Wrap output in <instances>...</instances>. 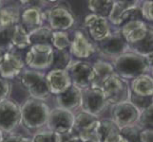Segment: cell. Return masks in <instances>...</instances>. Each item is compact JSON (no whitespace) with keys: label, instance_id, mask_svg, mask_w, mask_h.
Here are the masks:
<instances>
[{"label":"cell","instance_id":"obj_1","mask_svg":"<svg viewBox=\"0 0 153 142\" xmlns=\"http://www.w3.org/2000/svg\"><path fill=\"white\" fill-rule=\"evenodd\" d=\"M111 64L115 74L126 81L144 74L152 73V53L143 56L133 51H128L114 59Z\"/></svg>","mask_w":153,"mask_h":142},{"label":"cell","instance_id":"obj_2","mask_svg":"<svg viewBox=\"0 0 153 142\" xmlns=\"http://www.w3.org/2000/svg\"><path fill=\"white\" fill-rule=\"evenodd\" d=\"M21 124L28 131H39L47 125L51 108L45 102L27 99L20 105Z\"/></svg>","mask_w":153,"mask_h":142},{"label":"cell","instance_id":"obj_3","mask_svg":"<svg viewBox=\"0 0 153 142\" xmlns=\"http://www.w3.org/2000/svg\"><path fill=\"white\" fill-rule=\"evenodd\" d=\"M20 76V82L27 90L30 99L45 102L51 95L46 82L45 72L25 68Z\"/></svg>","mask_w":153,"mask_h":142},{"label":"cell","instance_id":"obj_4","mask_svg":"<svg viewBox=\"0 0 153 142\" xmlns=\"http://www.w3.org/2000/svg\"><path fill=\"white\" fill-rule=\"evenodd\" d=\"M101 90L104 94L105 102L109 106L130 102L131 91L129 82L121 78L115 73L104 82Z\"/></svg>","mask_w":153,"mask_h":142},{"label":"cell","instance_id":"obj_5","mask_svg":"<svg viewBox=\"0 0 153 142\" xmlns=\"http://www.w3.org/2000/svg\"><path fill=\"white\" fill-rule=\"evenodd\" d=\"M53 47L50 45H31L24 57L25 66L31 70H50L53 62Z\"/></svg>","mask_w":153,"mask_h":142},{"label":"cell","instance_id":"obj_6","mask_svg":"<svg viewBox=\"0 0 153 142\" xmlns=\"http://www.w3.org/2000/svg\"><path fill=\"white\" fill-rule=\"evenodd\" d=\"M95 49L100 55L103 56L104 60L109 59V62H112L120 55L129 51V46L123 38L119 29L114 27L107 37L97 42Z\"/></svg>","mask_w":153,"mask_h":142},{"label":"cell","instance_id":"obj_7","mask_svg":"<svg viewBox=\"0 0 153 142\" xmlns=\"http://www.w3.org/2000/svg\"><path fill=\"white\" fill-rule=\"evenodd\" d=\"M19 125H21L20 104L10 98L0 102V131L10 135Z\"/></svg>","mask_w":153,"mask_h":142},{"label":"cell","instance_id":"obj_8","mask_svg":"<svg viewBox=\"0 0 153 142\" xmlns=\"http://www.w3.org/2000/svg\"><path fill=\"white\" fill-rule=\"evenodd\" d=\"M141 110L131 102H126L111 106V118L110 120L122 130L132 127L138 122Z\"/></svg>","mask_w":153,"mask_h":142},{"label":"cell","instance_id":"obj_9","mask_svg":"<svg viewBox=\"0 0 153 142\" xmlns=\"http://www.w3.org/2000/svg\"><path fill=\"white\" fill-rule=\"evenodd\" d=\"M47 21L52 31H67L73 27L75 17L68 6L56 4L47 9Z\"/></svg>","mask_w":153,"mask_h":142},{"label":"cell","instance_id":"obj_10","mask_svg":"<svg viewBox=\"0 0 153 142\" xmlns=\"http://www.w3.org/2000/svg\"><path fill=\"white\" fill-rule=\"evenodd\" d=\"M70 75L71 85L81 90L89 88L93 82V69L91 63L72 60L66 69Z\"/></svg>","mask_w":153,"mask_h":142},{"label":"cell","instance_id":"obj_11","mask_svg":"<svg viewBox=\"0 0 153 142\" xmlns=\"http://www.w3.org/2000/svg\"><path fill=\"white\" fill-rule=\"evenodd\" d=\"M108 106L101 89L89 87L82 90L81 111L99 118Z\"/></svg>","mask_w":153,"mask_h":142},{"label":"cell","instance_id":"obj_12","mask_svg":"<svg viewBox=\"0 0 153 142\" xmlns=\"http://www.w3.org/2000/svg\"><path fill=\"white\" fill-rule=\"evenodd\" d=\"M118 29L128 46H131L146 37L149 31L152 30V25L142 19H132L126 21Z\"/></svg>","mask_w":153,"mask_h":142},{"label":"cell","instance_id":"obj_13","mask_svg":"<svg viewBox=\"0 0 153 142\" xmlns=\"http://www.w3.org/2000/svg\"><path fill=\"white\" fill-rule=\"evenodd\" d=\"M73 122H74V113L56 107L52 110L51 109L46 126L48 130L56 135H59L73 130Z\"/></svg>","mask_w":153,"mask_h":142},{"label":"cell","instance_id":"obj_14","mask_svg":"<svg viewBox=\"0 0 153 142\" xmlns=\"http://www.w3.org/2000/svg\"><path fill=\"white\" fill-rule=\"evenodd\" d=\"M25 69L24 58L13 49L4 53L2 60L0 61V77L7 81L13 80L18 77Z\"/></svg>","mask_w":153,"mask_h":142},{"label":"cell","instance_id":"obj_15","mask_svg":"<svg viewBox=\"0 0 153 142\" xmlns=\"http://www.w3.org/2000/svg\"><path fill=\"white\" fill-rule=\"evenodd\" d=\"M68 51L72 58L78 61H85L91 58L96 52L95 45L91 43L82 30L74 31L72 39H71V46Z\"/></svg>","mask_w":153,"mask_h":142},{"label":"cell","instance_id":"obj_16","mask_svg":"<svg viewBox=\"0 0 153 142\" xmlns=\"http://www.w3.org/2000/svg\"><path fill=\"white\" fill-rule=\"evenodd\" d=\"M84 24H85V27L88 29L91 38L95 43L107 37L113 29V27L108 22V18L98 16V15L92 13L87 15Z\"/></svg>","mask_w":153,"mask_h":142},{"label":"cell","instance_id":"obj_17","mask_svg":"<svg viewBox=\"0 0 153 142\" xmlns=\"http://www.w3.org/2000/svg\"><path fill=\"white\" fill-rule=\"evenodd\" d=\"M47 20V9L43 10L35 6H27L21 10L19 24L28 31L36 29L42 26Z\"/></svg>","mask_w":153,"mask_h":142},{"label":"cell","instance_id":"obj_18","mask_svg":"<svg viewBox=\"0 0 153 142\" xmlns=\"http://www.w3.org/2000/svg\"><path fill=\"white\" fill-rule=\"evenodd\" d=\"M46 82L51 95H60L71 86V81L67 70L50 69L46 73Z\"/></svg>","mask_w":153,"mask_h":142},{"label":"cell","instance_id":"obj_19","mask_svg":"<svg viewBox=\"0 0 153 142\" xmlns=\"http://www.w3.org/2000/svg\"><path fill=\"white\" fill-rule=\"evenodd\" d=\"M55 97L57 107L59 108L73 112L74 110H77L81 107L82 90L72 85L68 90Z\"/></svg>","mask_w":153,"mask_h":142},{"label":"cell","instance_id":"obj_20","mask_svg":"<svg viewBox=\"0 0 153 142\" xmlns=\"http://www.w3.org/2000/svg\"><path fill=\"white\" fill-rule=\"evenodd\" d=\"M91 65L93 69L94 78L91 87L101 89L104 82L115 73L113 65L111 62L104 59H99L95 61L94 63H92Z\"/></svg>","mask_w":153,"mask_h":142},{"label":"cell","instance_id":"obj_21","mask_svg":"<svg viewBox=\"0 0 153 142\" xmlns=\"http://www.w3.org/2000/svg\"><path fill=\"white\" fill-rule=\"evenodd\" d=\"M131 94L141 98H150L153 95V79L151 74H144L131 80Z\"/></svg>","mask_w":153,"mask_h":142},{"label":"cell","instance_id":"obj_22","mask_svg":"<svg viewBox=\"0 0 153 142\" xmlns=\"http://www.w3.org/2000/svg\"><path fill=\"white\" fill-rule=\"evenodd\" d=\"M100 133L102 142H128L110 119H100Z\"/></svg>","mask_w":153,"mask_h":142},{"label":"cell","instance_id":"obj_23","mask_svg":"<svg viewBox=\"0 0 153 142\" xmlns=\"http://www.w3.org/2000/svg\"><path fill=\"white\" fill-rule=\"evenodd\" d=\"M21 8L18 4H9L0 10V28L13 27L19 23Z\"/></svg>","mask_w":153,"mask_h":142},{"label":"cell","instance_id":"obj_24","mask_svg":"<svg viewBox=\"0 0 153 142\" xmlns=\"http://www.w3.org/2000/svg\"><path fill=\"white\" fill-rule=\"evenodd\" d=\"M30 46L29 33L19 23L14 26L12 37V47L15 50L28 49Z\"/></svg>","mask_w":153,"mask_h":142},{"label":"cell","instance_id":"obj_25","mask_svg":"<svg viewBox=\"0 0 153 142\" xmlns=\"http://www.w3.org/2000/svg\"><path fill=\"white\" fill-rule=\"evenodd\" d=\"M52 30L48 26L42 27L31 30L29 32V39L31 45H50L51 46Z\"/></svg>","mask_w":153,"mask_h":142},{"label":"cell","instance_id":"obj_26","mask_svg":"<svg viewBox=\"0 0 153 142\" xmlns=\"http://www.w3.org/2000/svg\"><path fill=\"white\" fill-rule=\"evenodd\" d=\"M113 5V0H91L88 2V8L92 14L108 18Z\"/></svg>","mask_w":153,"mask_h":142},{"label":"cell","instance_id":"obj_27","mask_svg":"<svg viewBox=\"0 0 153 142\" xmlns=\"http://www.w3.org/2000/svg\"><path fill=\"white\" fill-rule=\"evenodd\" d=\"M99 118L92 116L88 113L80 111L77 114H74V122H73V130L78 134L81 131L87 129L93 123H95Z\"/></svg>","mask_w":153,"mask_h":142},{"label":"cell","instance_id":"obj_28","mask_svg":"<svg viewBox=\"0 0 153 142\" xmlns=\"http://www.w3.org/2000/svg\"><path fill=\"white\" fill-rule=\"evenodd\" d=\"M80 142H102L100 133V119L87 129L78 133Z\"/></svg>","mask_w":153,"mask_h":142},{"label":"cell","instance_id":"obj_29","mask_svg":"<svg viewBox=\"0 0 153 142\" xmlns=\"http://www.w3.org/2000/svg\"><path fill=\"white\" fill-rule=\"evenodd\" d=\"M72 57L68 49L67 50H56L53 51V62L51 69H64L70 65L72 62Z\"/></svg>","mask_w":153,"mask_h":142},{"label":"cell","instance_id":"obj_30","mask_svg":"<svg viewBox=\"0 0 153 142\" xmlns=\"http://www.w3.org/2000/svg\"><path fill=\"white\" fill-rule=\"evenodd\" d=\"M71 38L67 31H52L51 46L56 50H67L70 49Z\"/></svg>","mask_w":153,"mask_h":142},{"label":"cell","instance_id":"obj_31","mask_svg":"<svg viewBox=\"0 0 153 142\" xmlns=\"http://www.w3.org/2000/svg\"><path fill=\"white\" fill-rule=\"evenodd\" d=\"M14 30L13 27L0 28V49L8 51L12 49V37Z\"/></svg>","mask_w":153,"mask_h":142},{"label":"cell","instance_id":"obj_32","mask_svg":"<svg viewBox=\"0 0 153 142\" xmlns=\"http://www.w3.org/2000/svg\"><path fill=\"white\" fill-rule=\"evenodd\" d=\"M152 116H153V104L151 103L146 108H145L144 110L141 111L138 122H137L136 125L138 126L141 130L152 128V124H153Z\"/></svg>","mask_w":153,"mask_h":142},{"label":"cell","instance_id":"obj_33","mask_svg":"<svg viewBox=\"0 0 153 142\" xmlns=\"http://www.w3.org/2000/svg\"><path fill=\"white\" fill-rule=\"evenodd\" d=\"M140 13L141 16L145 22L152 23L153 21V2L150 0L141 1L140 3Z\"/></svg>","mask_w":153,"mask_h":142},{"label":"cell","instance_id":"obj_34","mask_svg":"<svg viewBox=\"0 0 153 142\" xmlns=\"http://www.w3.org/2000/svg\"><path fill=\"white\" fill-rule=\"evenodd\" d=\"M31 140L33 142H56V134L50 130L37 131Z\"/></svg>","mask_w":153,"mask_h":142},{"label":"cell","instance_id":"obj_35","mask_svg":"<svg viewBox=\"0 0 153 142\" xmlns=\"http://www.w3.org/2000/svg\"><path fill=\"white\" fill-rule=\"evenodd\" d=\"M10 92H12V85H10V81L0 77V102L9 99Z\"/></svg>","mask_w":153,"mask_h":142},{"label":"cell","instance_id":"obj_36","mask_svg":"<svg viewBox=\"0 0 153 142\" xmlns=\"http://www.w3.org/2000/svg\"><path fill=\"white\" fill-rule=\"evenodd\" d=\"M56 142H80L78 134L74 130L64 134L56 135Z\"/></svg>","mask_w":153,"mask_h":142},{"label":"cell","instance_id":"obj_37","mask_svg":"<svg viewBox=\"0 0 153 142\" xmlns=\"http://www.w3.org/2000/svg\"><path fill=\"white\" fill-rule=\"evenodd\" d=\"M2 142H33L31 138L27 136L16 135V134H10L3 138Z\"/></svg>","mask_w":153,"mask_h":142},{"label":"cell","instance_id":"obj_38","mask_svg":"<svg viewBox=\"0 0 153 142\" xmlns=\"http://www.w3.org/2000/svg\"><path fill=\"white\" fill-rule=\"evenodd\" d=\"M139 142H153V130L152 128L142 129L138 135Z\"/></svg>","mask_w":153,"mask_h":142},{"label":"cell","instance_id":"obj_39","mask_svg":"<svg viewBox=\"0 0 153 142\" xmlns=\"http://www.w3.org/2000/svg\"><path fill=\"white\" fill-rule=\"evenodd\" d=\"M5 52H6V51H3V50L0 49V61L2 60V58H3V56H4V53H5Z\"/></svg>","mask_w":153,"mask_h":142},{"label":"cell","instance_id":"obj_40","mask_svg":"<svg viewBox=\"0 0 153 142\" xmlns=\"http://www.w3.org/2000/svg\"><path fill=\"white\" fill-rule=\"evenodd\" d=\"M3 138H4V135H3V133L1 132V131H0V142H2Z\"/></svg>","mask_w":153,"mask_h":142},{"label":"cell","instance_id":"obj_41","mask_svg":"<svg viewBox=\"0 0 153 142\" xmlns=\"http://www.w3.org/2000/svg\"><path fill=\"white\" fill-rule=\"evenodd\" d=\"M2 7H3V2H2V1H0V10H1Z\"/></svg>","mask_w":153,"mask_h":142}]
</instances>
